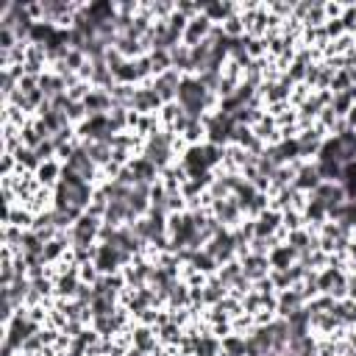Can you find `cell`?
<instances>
[{
  "mask_svg": "<svg viewBox=\"0 0 356 356\" xmlns=\"http://www.w3.org/2000/svg\"><path fill=\"white\" fill-rule=\"evenodd\" d=\"M100 228H103V220H97V217L83 211L75 220V225L67 231L70 234V250L72 248H95L100 242Z\"/></svg>",
  "mask_w": 356,
  "mask_h": 356,
  "instance_id": "6da1fadb",
  "label": "cell"
},
{
  "mask_svg": "<svg viewBox=\"0 0 356 356\" xmlns=\"http://www.w3.org/2000/svg\"><path fill=\"white\" fill-rule=\"evenodd\" d=\"M209 211H211V217H214L222 228H228V231H234V228H239V225L245 222L242 206H239V200H236L234 195H228V197H222V200H211Z\"/></svg>",
  "mask_w": 356,
  "mask_h": 356,
  "instance_id": "7a4b0ae2",
  "label": "cell"
},
{
  "mask_svg": "<svg viewBox=\"0 0 356 356\" xmlns=\"http://www.w3.org/2000/svg\"><path fill=\"white\" fill-rule=\"evenodd\" d=\"M203 250L222 267V264H228V261H234V259H239V250H236V245H234V234L228 231V228H222L214 239H209L206 245H203Z\"/></svg>",
  "mask_w": 356,
  "mask_h": 356,
  "instance_id": "3957f363",
  "label": "cell"
},
{
  "mask_svg": "<svg viewBox=\"0 0 356 356\" xmlns=\"http://www.w3.org/2000/svg\"><path fill=\"white\" fill-rule=\"evenodd\" d=\"M153 273H156V264H153L150 256H136V259L122 270L125 284L134 286V289H136V286H147L150 278H153Z\"/></svg>",
  "mask_w": 356,
  "mask_h": 356,
  "instance_id": "277c9868",
  "label": "cell"
},
{
  "mask_svg": "<svg viewBox=\"0 0 356 356\" xmlns=\"http://www.w3.org/2000/svg\"><path fill=\"white\" fill-rule=\"evenodd\" d=\"M181 81H184V75H181L178 70H167V72H161V75H153V78H150V86L156 89V95L161 97V103H175Z\"/></svg>",
  "mask_w": 356,
  "mask_h": 356,
  "instance_id": "5b68a950",
  "label": "cell"
},
{
  "mask_svg": "<svg viewBox=\"0 0 356 356\" xmlns=\"http://www.w3.org/2000/svg\"><path fill=\"white\" fill-rule=\"evenodd\" d=\"M161 97L156 95V89L150 86V81L147 83H139L136 89H134V106H131V111L134 114H159L161 111Z\"/></svg>",
  "mask_w": 356,
  "mask_h": 356,
  "instance_id": "8992f818",
  "label": "cell"
},
{
  "mask_svg": "<svg viewBox=\"0 0 356 356\" xmlns=\"http://www.w3.org/2000/svg\"><path fill=\"white\" fill-rule=\"evenodd\" d=\"M306 306V292H303V284H295L289 289H281L275 295V314L278 317H289L292 312L303 309Z\"/></svg>",
  "mask_w": 356,
  "mask_h": 356,
  "instance_id": "52a82bcc",
  "label": "cell"
},
{
  "mask_svg": "<svg viewBox=\"0 0 356 356\" xmlns=\"http://www.w3.org/2000/svg\"><path fill=\"white\" fill-rule=\"evenodd\" d=\"M131 348L142 350L145 356H150L153 350H159V348H161V342H159V334H156V328H153V325H142V323H134V325H131Z\"/></svg>",
  "mask_w": 356,
  "mask_h": 356,
  "instance_id": "ba28073f",
  "label": "cell"
},
{
  "mask_svg": "<svg viewBox=\"0 0 356 356\" xmlns=\"http://www.w3.org/2000/svg\"><path fill=\"white\" fill-rule=\"evenodd\" d=\"M320 184H323V178H320V172H317V164H314V161H298V172H295L292 186H295L298 192H303V195H312Z\"/></svg>",
  "mask_w": 356,
  "mask_h": 356,
  "instance_id": "9c48e42d",
  "label": "cell"
},
{
  "mask_svg": "<svg viewBox=\"0 0 356 356\" xmlns=\"http://www.w3.org/2000/svg\"><path fill=\"white\" fill-rule=\"evenodd\" d=\"M239 264H242V275H245L250 284H256V281H261V278L270 275V259H267V256L242 253V256H239Z\"/></svg>",
  "mask_w": 356,
  "mask_h": 356,
  "instance_id": "30bf717a",
  "label": "cell"
},
{
  "mask_svg": "<svg viewBox=\"0 0 356 356\" xmlns=\"http://www.w3.org/2000/svg\"><path fill=\"white\" fill-rule=\"evenodd\" d=\"M312 197H317L320 203H325V206H328V211H331V209H337V206H342L345 200H350V197H348L345 184H334V181H323V184L312 192Z\"/></svg>",
  "mask_w": 356,
  "mask_h": 356,
  "instance_id": "8fae6325",
  "label": "cell"
},
{
  "mask_svg": "<svg viewBox=\"0 0 356 356\" xmlns=\"http://www.w3.org/2000/svg\"><path fill=\"white\" fill-rule=\"evenodd\" d=\"M211 31H214V25H211V22H209L203 14H197V17H192V19L186 22V31H184L181 44L195 47V44H200L203 39H209V36H211Z\"/></svg>",
  "mask_w": 356,
  "mask_h": 356,
  "instance_id": "7c38bea8",
  "label": "cell"
},
{
  "mask_svg": "<svg viewBox=\"0 0 356 356\" xmlns=\"http://www.w3.org/2000/svg\"><path fill=\"white\" fill-rule=\"evenodd\" d=\"M300 214H303V225L306 228H312V231H317L323 222H328V206L325 203H320L317 197H306V203H303V209H300Z\"/></svg>",
  "mask_w": 356,
  "mask_h": 356,
  "instance_id": "4fadbf2b",
  "label": "cell"
},
{
  "mask_svg": "<svg viewBox=\"0 0 356 356\" xmlns=\"http://www.w3.org/2000/svg\"><path fill=\"white\" fill-rule=\"evenodd\" d=\"M200 14L211 22V25H222L228 17L236 14V3H220V0H206L200 3Z\"/></svg>",
  "mask_w": 356,
  "mask_h": 356,
  "instance_id": "5bb4252c",
  "label": "cell"
},
{
  "mask_svg": "<svg viewBox=\"0 0 356 356\" xmlns=\"http://www.w3.org/2000/svg\"><path fill=\"white\" fill-rule=\"evenodd\" d=\"M39 89H42L44 100H53V97H58V95L67 92V78L58 75V72H53V70H47L44 75H39Z\"/></svg>",
  "mask_w": 356,
  "mask_h": 356,
  "instance_id": "9a60e30c",
  "label": "cell"
},
{
  "mask_svg": "<svg viewBox=\"0 0 356 356\" xmlns=\"http://www.w3.org/2000/svg\"><path fill=\"white\" fill-rule=\"evenodd\" d=\"M83 106H86L89 114H108L114 108V100H111V95L106 89H95L92 86L89 95L83 97Z\"/></svg>",
  "mask_w": 356,
  "mask_h": 356,
  "instance_id": "2e32d148",
  "label": "cell"
},
{
  "mask_svg": "<svg viewBox=\"0 0 356 356\" xmlns=\"http://www.w3.org/2000/svg\"><path fill=\"white\" fill-rule=\"evenodd\" d=\"M128 167H131V172H134L136 181H145V184H159L161 181V170L153 161H147L145 156H136Z\"/></svg>",
  "mask_w": 356,
  "mask_h": 356,
  "instance_id": "e0dca14e",
  "label": "cell"
},
{
  "mask_svg": "<svg viewBox=\"0 0 356 356\" xmlns=\"http://www.w3.org/2000/svg\"><path fill=\"white\" fill-rule=\"evenodd\" d=\"M267 259H270V270H286V267H292V264L298 261V253H295L292 245L278 242V245L267 253Z\"/></svg>",
  "mask_w": 356,
  "mask_h": 356,
  "instance_id": "ac0fdd59",
  "label": "cell"
},
{
  "mask_svg": "<svg viewBox=\"0 0 356 356\" xmlns=\"http://www.w3.org/2000/svg\"><path fill=\"white\" fill-rule=\"evenodd\" d=\"M61 170H64V164L58 161V159H53V161H42L39 167H36V181L42 184V186H50V189H56L58 186V181H61Z\"/></svg>",
  "mask_w": 356,
  "mask_h": 356,
  "instance_id": "d6986e66",
  "label": "cell"
},
{
  "mask_svg": "<svg viewBox=\"0 0 356 356\" xmlns=\"http://www.w3.org/2000/svg\"><path fill=\"white\" fill-rule=\"evenodd\" d=\"M186 267L195 270V273H200V275H206V278L217 275V270H220V264H217L206 250H195V253H192V261H189Z\"/></svg>",
  "mask_w": 356,
  "mask_h": 356,
  "instance_id": "ffe728a7",
  "label": "cell"
},
{
  "mask_svg": "<svg viewBox=\"0 0 356 356\" xmlns=\"http://www.w3.org/2000/svg\"><path fill=\"white\" fill-rule=\"evenodd\" d=\"M81 145H83L86 156H89L100 170H106V167L111 164V147H108V145H103V142H81Z\"/></svg>",
  "mask_w": 356,
  "mask_h": 356,
  "instance_id": "44dd1931",
  "label": "cell"
},
{
  "mask_svg": "<svg viewBox=\"0 0 356 356\" xmlns=\"http://www.w3.org/2000/svg\"><path fill=\"white\" fill-rule=\"evenodd\" d=\"M317 172L323 181H334V184H342L345 181V164L339 161H325V159H317Z\"/></svg>",
  "mask_w": 356,
  "mask_h": 356,
  "instance_id": "7402d4cb",
  "label": "cell"
},
{
  "mask_svg": "<svg viewBox=\"0 0 356 356\" xmlns=\"http://www.w3.org/2000/svg\"><path fill=\"white\" fill-rule=\"evenodd\" d=\"M170 56H172V70H178L181 75H195V70H192V53H189L186 44H178L175 50H170Z\"/></svg>",
  "mask_w": 356,
  "mask_h": 356,
  "instance_id": "603a6c76",
  "label": "cell"
},
{
  "mask_svg": "<svg viewBox=\"0 0 356 356\" xmlns=\"http://www.w3.org/2000/svg\"><path fill=\"white\" fill-rule=\"evenodd\" d=\"M220 345H222V356H248L245 353V334L231 331L220 339Z\"/></svg>",
  "mask_w": 356,
  "mask_h": 356,
  "instance_id": "cb8c5ba5",
  "label": "cell"
},
{
  "mask_svg": "<svg viewBox=\"0 0 356 356\" xmlns=\"http://www.w3.org/2000/svg\"><path fill=\"white\" fill-rule=\"evenodd\" d=\"M134 89H136V86H125V83H114V86L108 89V95H111V100H114V106H120V108H131V106H134Z\"/></svg>",
  "mask_w": 356,
  "mask_h": 356,
  "instance_id": "d4e9b609",
  "label": "cell"
},
{
  "mask_svg": "<svg viewBox=\"0 0 356 356\" xmlns=\"http://www.w3.org/2000/svg\"><path fill=\"white\" fill-rule=\"evenodd\" d=\"M356 106V97L350 95V89L348 92H337L334 95V100H331V111L337 114V117H348V111Z\"/></svg>",
  "mask_w": 356,
  "mask_h": 356,
  "instance_id": "484cf974",
  "label": "cell"
},
{
  "mask_svg": "<svg viewBox=\"0 0 356 356\" xmlns=\"http://www.w3.org/2000/svg\"><path fill=\"white\" fill-rule=\"evenodd\" d=\"M150 67H153V75H161L167 70H172V56L167 50H150Z\"/></svg>",
  "mask_w": 356,
  "mask_h": 356,
  "instance_id": "4316f807",
  "label": "cell"
},
{
  "mask_svg": "<svg viewBox=\"0 0 356 356\" xmlns=\"http://www.w3.org/2000/svg\"><path fill=\"white\" fill-rule=\"evenodd\" d=\"M197 81L209 89V92H214L217 95V89H220V81H222V72H214V70H206V72H200L197 75Z\"/></svg>",
  "mask_w": 356,
  "mask_h": 356,
  "instance_id": "83f0119b",
  "label": "cell"
},
{
  "mask_svg": "<svg viewBox=\"0 0 356 356\" xmlns=\"http://www.w3.org/2000/svg\"><path fill=\"white\" fill-rule=\"evenodd\" d=\"M353 83H350V75H348V70H337L334 72V81H331V92L337 95V92H348Z\"/></svg>",
  "mask_w": 356,
  "mask_h": 356,
  "instance_id": "f1b7e54d",
  "label": "cell"
},
{
  "mask_svg": "<svg viewBox=\"0 0 356 356\" xmlns=\"http://www.w3.org/2000/svg\"><path fill=\"white\" fill-rule=\"evenodd\" d=\"M175 11H178L181 17H186V19H192V17H197V14H200V3H186V0H178V3H175Z\"/></svg>",
  "mask_w": 356,
  "mask_h": 356,
  "instance_id": "f546056e",
  "label": "cell"
},
{
  "mask_svg": "<svg viewBox=\"0 0 356 356\" xmlns=\"http://www.w3.org/2000/svg\"><path fill=\"white\" fill-rule=\"evenodd\" d=\"M348 300H356V275H348Z\"/></svg>",
  "mask_w": 356,
  "mask_h": 356,
  "instance_id": "4dcf8cb0",
  "label": "cell"
},
{
  "mask_svg": "<svg viewBox=\"0 0 356 356\" xmlns=\"http://www.w3.org/2000/svg\"><path fill=\"white\" fill-rule=\"evenodd\" d=\"M348 325L356 328V300H350V309H348Z\"/></svg>",
  "mask_w": 356,
  "mask_h": 356,
  "instance_id": "1f68e13d",
  "label": "cell"
},
{
  "mask_svg": "<svg viewBox=\"0 0 356 356\" xmlns=\"http://www.w3.org/2000/svg\"><path fill=\"white\" fill-rule=\"evenodd\" d=\"M122 356H145V353H142V350H136V348H128Z\"/></svg>",
  "mask_w": 356,
  "mask_h": 356,
  "instance_id": "d6a6232c",
  "label": "cell"
},
{
  "mask_svg": "<svg viewBox=\"0 0 356 356\" xmlns=\"http://www.w3.org/2000/svg\"><path fill=\"white\" fill-rule=\"evenodd\" d=\"M345 356H356V350H353V348H350V350H348V353H345Z\"/></svg>",
  "mask_w": 356,
  "mask_h": 356,
  "instance_id": "836d02e7",
  "label": "cell"
},
{
  "mask_svg": "<svg viewBox=\"0 0 356 356\" xmlns=\"http://www.w3.org/2000/svg\"><path fill=\"white\" fill-rule=\"evenodd\" d=\"M309 356H317V353H309Z\"/></svg>",
  "mask_w": 356,
  "mask_h": 356,
  "instance_id": "e575fe53",
  "label": "cell"
},
{
  "mask_svg": "<svg viewBox=\"0 0 356 356\" xmlns=\"http://www.w3.org/2000/svg\"><path fill=\"white\" fill-rule=\"evenodd\" d=\"M353 134H356V131H353Z\"/></svg>",
  "mask_w": 356,
  "mask_h": 356,
  "instance_id": "d590c367",
  "label": "cell"
}]
</instances>
